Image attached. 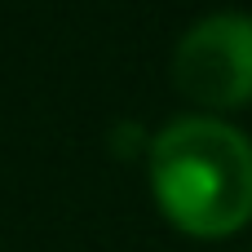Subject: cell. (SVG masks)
Segmentation results:
<instances>
[{
  "mask_svg": "<svg viewBox=\"0 0 252 252\" xmlns=\"http://www.w3.org/2000/svg\"><path fill=\"white\" fill-rule=\"evenodd\" d=\"M151 190L177 230L226 239L252 221V142L226 120L182 115L151 142Z\"/></svg>",
  "mask_w": 252,
  "mask_h": 252,
  "instance_id": "1",
  "label": "cell"
},
{
  "mask_svg": "<svg viewBox=\"0 0 252 252\" xmlns=\"http://www.w3.org/2000/svg\"><path fill=\"white\" fill-rule=\"evenodd\" d=\"M173 84L213 111L252 102V13H208L173 49Z\"/></svg>",
  "mask_w": 252,
  "mask_h": 252,
  "instance_id": "2",
  "label": "cell"
}]
</instances>
